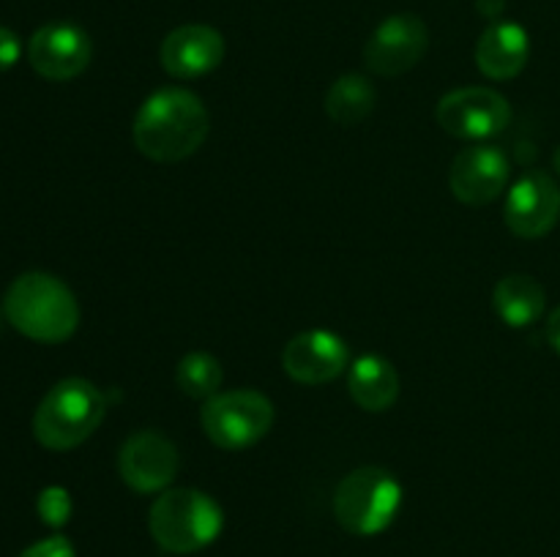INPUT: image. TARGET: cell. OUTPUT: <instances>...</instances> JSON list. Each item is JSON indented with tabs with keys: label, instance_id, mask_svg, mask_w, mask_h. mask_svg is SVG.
Returning a JSON list of instances; mask_svg holds the SVG:
<instances>
[{
	"label": "cell",
	"instance_id": "cell-1",
	"mask_svg": "<svg viewBox=\"0 0 560 557\" xmlns=\"http://www.w3.org/2000/svg\"><path fill=\"white\" fill-rule=\"evenodd\" d=\"M211 129V115L197 93L162 87L142 102L131 137L137 151L151 162H184L197 153Z\"/></svg>",
	"mask_w": 560,
	"mask_h": 557
},
{
	"label": "cell",
	"instance_id": "cell-9",
	"mask_svg": "<svg viewBox=\"0 0 560 557\" xmlns=\"http://www.w3.org/2000/svg\"><path fill=\"white\" fill-rule=\"evenodd\" d=\"M91 38L74 22H47L27 44V60L44 80L66 82L80 76L91 63Z\"/></svg>",
	"mask_w": 560,
	"mask_h": 557
},
{
	"label": "cell",
	"instance_id": "cell-10",
	"mask_svg": "<svg viewBox=\"0 0 560 557\" xmlns=\"http://www.w3.org/2000/svg\"><path fill=\"white\" fill-rule=\"evenodd\" d=\"M503 218L517 238L534 240L552 233L560 218V186L556 178L541 169L525 173L506 194Z\"/></svg>",
	"mask_w": 560,
	"mask_h": 557
},
{
	"label": "cell",
	"instance_id": "cell-15",
	"mask_svg": "<svg viewBox=\"0 0 560 557\" xmlns=\"http://www.w3.org/2000/svg\"><path fill=\"white\" fill-rule=\"evenodd\" d=\"M530 38L517 22H492L476 44V66L490 80H514L528 66Z\"/></svg>",
	"mask_w": 560,
	"mask_h": 557
},
{
	"label": "cell",
	"instance_id": "cell-2",
	"mask_svg": "<svg viewBox=\"0 0 560 557\" xmlns=\"http://www.w3.org/2000/svg\"><path fill=\"white\" fill-rule=\"evenodd\" d=\"M3 311L22 336L42 344H60L80 325L74 293L49 273H22L5 289Z\"/></svg>",
	"mask_w": 560,
	"mask_h": 557
},
{
	"label": "cell",
	"instance_id": "cell-13",
	"mask_svg": "<svg viewBox=\"0 0 560 557\" xmlns=\"http://www.w3.org/2000/svg\"><path fill=\"white\" fill-rule=\"evenodd\" d=\"M348 344L331 331H304L288 342L282 353V366L295 382L304 386H323L331 382L348 369Z\"/></svg>",
	"mask_w": 560,
	"mask_h": 557
},
{
	"label": "cell",
	"instance_id": "cell-5",
	"mask_svg": "<svg viewBox=\"0 0 560 557\" xmlns=\"http://www.w3.org/2000/svg\"><path fill=\"white\" fill-rule=\"evenodd\" d=\"M399 506L402 486L388 470L375 464L348 473L334 491V517L353 535H377L388 530Z\"/></svg>",
	"mask_w": 560,
	"mask_h": 557
},
{
	"label": "cell",
	"instance_id": "cell-12",
	"mask_svg": "<svg viewBox=\"0 0 560 557\" xmlns=\"http://www.w3.org/2000/svg\"><path fill=\"white\" fill-rule=\"evenodd\" d=\"M118 470L124 484L135 491H162L178 473V448L159 431H137L120 446Z\"/></svg>",
	"mask_w": 560,
	"mask_h": 557
},
{
	"label": "cell",
	"instance_id": "cell-7",
	"mask_svg": "<svg viewBox=\"0 0 560 557\" xmlns=\"http://www.w3.org/2000/svg\"><path fill=\"white\" fill-rule=\"evenodd\" d=\"M435 118L443 131L459 140H487L512 123V107L492 87H459L438 102Z\"/></svg>",
	"mask_w": 560,
	"mask_h": 557
},
{
	"label": "cell",
	"instance_id": "cell-18",
	"mask_svg": "<svg viewBox=\"0 0 560 557\" xmlns=\"http://www.w3.org/2000/svg\"><path fill=\"white\" fill-rule=\"evenodd\" d=\"M375 85L364 74H342L326 93V112L339 126H359L375 109Z\"/></svg>",
	"mask_w": 560,
	"mask_h": 557
},
{
	"label": "cell",
	"instance_id": "cell-11",
	"mask_svg": "<svg viewBox=\"0 0 560 557\" xmlns=\"http://www.w3.org/2000/svg\"><path fill=\"white\" fill-rule=\"evenodd\" d=\"M509 173L512 167H509L506 153L490 142H479V145L463 147L454 156L448 186H452V194L465 205H487L506 189Z\"/></svg>",
	"mask_w": 560,
	"mask_h": 557
},
{
	"label": "cell",
	"instance_id": "cell-23",
	"mask_svg": "<svg viewBox=\"0 0 560 557\" xmlns=\"http://www.w3.org/2000/svg\"><path fill=\"white\" fill-rule=\"evenodd\" d=\"M547 339H550L552 349L560 355V306L552 311L550 320H547Z\"/></svg>",
	"mask_w": 560,
	"mask_h": 557
},
{
	"label": "cell",
	"instance_id": "cell-6",
	"mask_svg": "<svg viewBox=\"0 0 560 557\" xmlns=\"http://www.w3.org/2000/svg\"><path fill=\"white\" fill-rule=\"evenodd\" d=\"M200 420L213 446L224 451H241L260 442L271 431L273 404L260 391L238 388L208 399Z\"/></svg>",
	"mask_w": 560,
	"mask_h": 557
},
{
	"label": "cell",
	"instance_id": "cell-24",
	"mask_svg": "<svg viewBox=\"0 0 560 557\" xmlns=\"http://www.w3.org/2000/svg\"><path fill=\"white\" fill-rule=\"evenodd\" d=\"M476 3H479L481 14L490 16V20H495V16L503 11V0H476Z\"/></svg>",
	"mask_w": 560,
	"mask_h": 557
},
{
	"label": "cell",
	"instance_id": "cell-17",
	"mask_svg": "<svg viewBox=\"0 0 560 557\" xmlns=\"http://www.w3.org/2000/svg\"><path fill=\"white\" fill-rule=\"evenodd\" d=\"M545 287L534 276H528V273H509L492 289L495 315L509 328H528L539 322V317L545 315Z\"/></svg>",
	"mask_w": 560,
	"mask_h": 557
},
{
	"label": "cell",
	"instance_id": "cell-22",
	"mask_svg": "<svg viewBox=\"0 0 560 557\" xmlns=\"http://www.w3.org/2000/svg\"><path fill=\"white\" fill-rule=\"evenodd\" d=\"M20 55H22L20 36H16L14 31H9V27L0 25V71H9L11 66L20 60Z\"/></svg>",
	"mask_w": 560,
	"mask_h": 557
},
{
	"label": "cell",
	"instance_id": "cell-4",
	"mask_svg": "<svg viewBox=\"0 0 560 557\" xmlns=\"http://www.w3.org/2000/svg\"><path fill=\"white\" fill-rule=\"evenodd\" d=\"M222 528V508L200 489H164L148 511V530L170 555L206 549L219 538Z\"/></svg>",
	"mask_w": 560,
	"mask_h": 557
},
{
	"label": "cell",
	"instance_id": "cell-19",
	"mask_svg": "<svg viewBox=\"0 0 560 557\" xmlns=\"http://www.w3.org/2000/svg\"><path fill=\"white\" fill-rule=\"evenodd\" d=\"M175 382L191 399H211L222 388V366L208 353H189L175 369Z\"/></svg>",
	"mask_w": 560,
	"mask_h": 557
},
{
	"label": "cell",
	"instance_id": "cell-20",
	"mask_svg": "<svg viewBox=\"0 0 560 557\" xmlns=\"http://www.w3.org/2000/svg\"><path fill=\"white\" fill-rule=\"evenodd\" d=\"M38 517L49 524V528H63L71 517V497L63 486H47L38 495Z\"/></svg>",
	"mask_w": 560,
	"mask_h": 557
},
{
	"label": "cell",
	"instance_id": "cell-16",
	"mask_svg": "<svg viewBox=\"0 0 560 557\" xmlns=\"http://www.w3.org/2000/svg\"><path fill=\"white\" fill-rule=\"evenodd\" d=\"M348 391L366 413H383L399 396L397 369L383 355H361L348 371Z\"/></svg>",
	"mask_w": 560,
	"mask_h": 557
},
{
	"label": "cell",
	"instance_id": "cell-3",
	"mask_svg": "<svg viewBox=\"0 0 560 557\" xmlns=\"http://www.w3.org/2000/svg\"><path fill=\"white\" fill-rule=\"evenodd\" d=\"M107 413L104 393L82 377H66L47 391L33 415V435L49 451L82 446Z\"/></svg>",
	"mask_w": 560,
	"mask_h": 557
},
{
	"label": "cell",
	"instance_id": "cell-21",
	"mask_svg": "<svg viewBox=\"0 0 560 557\" xmlns=\"http://www.w3.org/2000/svg\"><path fill=\"white\" fill-rule=\"evenodd\" d=\"M20 557H77V552L66 535H49V538L27 546Z\"/></svg>",
	"mask_w": 560,
	"mask_h": 557
},
{
	"label": "cell",
	"instance_id": "cell-25",
	"mask_svg": "<svg viewBox=\"0 0 560 557\" xmlns=\"http://www.w3.org/2000/svg\"><path fill=\"white\" fill-rule=\"evenodd\" d=\"M552 164H556V173L560 175V145H558V151H556V156H552Z\"/></svg>",
	"mask_w": 560,
	"mask_h": 557
},
{
	"label": "cell",
	"instance_id": "cell-8",
	"mask_svg": "<svg viewBox=\"0 0 560 557\" xmlns=\"http://www.w3.org/2000/svg\"><path fill=\"white\" fill-rule=\"evenodd\" d=\"M430 47V31L416 14L386 16L364 47V63L377 76H399L419 66Z\"/></svg>",
	"mask_w": 560,
	"mask_h": 557
},
{
	"label": "cell",
	"instance_id": "cell-14",
	"mask_svg": "<svg viewBox=\"0 0 560 557\" xmlns=\"http://www.w3.org/2000/svg\"><path fill=\"white\" fill-rule=\"evenodd\" d=\"M162 66L175 80H195L217 69L224 58V38L211 25H180L162 42Z\"/></svg>",
	"mask_w": 560,
	"mask_h": 557
}]
</instances>
